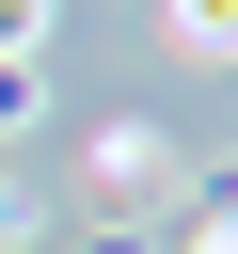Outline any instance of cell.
<instances>
[{
    "mask_svg": "<svg viewBox=\"0 0 238 254\" xmlns=\"http://www.w3.org/2000/svg\"><path fill=\"white\" fill-rule=\"evenodd\" d=\"M79 190H95V222H111V238H143L159 206H190V159H175L159 127H95V159H79Z\"/></svg>",
    "mask_w": 238,
    "mask_h": 254,
    "instance_id": "cell-1",
    "label": "cell"
},
{
    "mask_svg": "<svg viewBox=\"0 0 238 254\" xmlns=\"http://www.w3.org/2000/svg\"><path fill=\"white\" fill-rule=\"evenodd\" d=\"M159 16H175V48H190V64H238V0H159Z\"/></svg>",
    "mask_w": 238,
    "mask_h": 254,
    "instance_id": "cell-2",
    "label": "cell"
},
{
    "mask_svg": "<svg viewBox=\"0 0 238 254\" xmlns=\"http://www.w3.org/2000/svg\"><path fill=\"white\" fill-rule=\"evenodd\" d=\"M32 238H48V190H32L16 159H0V254H32Z\"/></svg>",
    "mask_w": 238,
    "mask_h": 254,
    "instance_id": "cell-3",
    "label": "cell"
},
{
    "mask_svg": "<svg viewBox=\"0 0 238 254\" xmlns=\"http://www.w3.org/2000/svg\"><path fill=\"white\" fill-rule=\"evenodd\" d=\"M32 111H48V79H32V64H0V143H32Z\"/></svg>",
    "mask_w": 238,
    "mask_h": 254,
    "instance_id": "cell-4",
    "label": "cell"
},
{
    "mask_svg": "<svg viewBox=\"0 0 238 254\" xmlns=\"http://www.w3.org/2000/svg\"><path fill=\"white\" fill-rule=\"evenodd\" d=\"M48 16H63V0H0V64H32V48H48Z\"/></svg>",
    "mask_w": 238,
    "mask_h": 254,
    "instance_id": "cell-5",
    "label": "cell"
},
{
    "mask_svg": "<svg viewBox=\"0 0 238 254\" xmlns=\"http://www.w3.org/2000/svg\"><path fill=\"white\" fill-rule=\"evenodd\" d=\"M190 254H238V206H206V222H190Z\"/></svg>",
    "mask_w": 238,
    "mask_h": 254,
    "instance_id": "cell-6",
    "label": "cell"
}]
</instances>
